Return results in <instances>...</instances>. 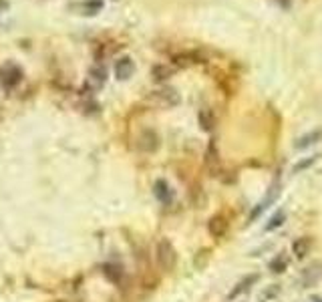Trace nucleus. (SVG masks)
<instances>
[{
    "mask_svg": "<svg viewBox=\"0 0 322 302\" xmlns=\"http://www.w3.org/2000/svg\"><path fill=\"white\" fill-rule=\"evenodd\" d=\"M175 260H177V254L171 246V242L167 240H161L157 244V262L163 270H171L175 266Z\"/></svg>",
    "mask_w": 322,
    "mask_h": 302,
    "instance_id": "1",
    "label": "nucleus"
},
{
    "mask_svg": "<svg viewBox=\"0 0 322 302\" xmlns=\"http://www.w3.org/2000/svg\"><path fill=\"white\" fill-rule=\"evenodd\" d=\"M278 195H280V187H276V185H272L270 189H268V193H266V197H264V199L260 201V204H258V206L254 208V212H252V216H250V220L254 222V220H256V218H258V216H260V214H262V212H264V210H266L268 206H270V204H272V201H274V199H276Z\"/></svg>",
    "mask_w": 322,
    "mask_h": 302,
    "instance_id": "2",
    "label": "nucleus"
},
{
    "mask_svg": "<svg viewBox=\"0 0 322 302\" xmlns=\"http://www.w3.org/2000/svg\"><path fill=\"white\" fill-rule=\"evenodd\" d=\"M157 101L161 107H175L179 103V95L173 91V89H163V91H157L155 93Z\"/></svg>",
    "mask_w": 322,
    "mask_h": 302,
    "instance_id": "3",
    "label": "nucleus"
},
{
    "mask_svg": "<svg viewBox=\"0 0 322 302\" xmlns=\"http://www.w3.org/2000/svg\"><path fill=\"white\" fill-rule=\"evenodd\" d=\"M226 230H228V222H226V218L224 216H213L211 220H209V232L216 236V238H220V236H224L226 234Z\"/></svg>",
    "mask_w": 322,
    "mask_h": 302,
    "instance_id": "4",
    "label": "nucleus"
},
{
    "mask_svg": "<svg viewBox=\"0 0 322 302\" xmlns=\"http://www.w3.org/2000/svg\"><path fill=\"white\" fill-rule=\"evenodd\" d=\"M155 195L159 197V201H161V204H169V201L173 199V193H171L169 185H167V183H165L163 179L155 183Z\"/></svg>",
    "mask_w": 322,
    "mask_h": 302,
    "instance_id": "5",
    "label": "nucleus"
},
{
    "mask_svg": "<svg viewBox=\"0 0 322 302\" xmlns=\"http://www.w3.org/2000/svg\"><path fill=\"white\" fill-rule=\"evenodd\" d=\"M292 252L296 254V258H304L308 252H310V240H308L306 236L294 240V242H292Z\"/></svg>",
    "mask_w": 322,
    "mask_h": 302,
    "instance_id": "6",
    "label": "nucleus"
},
{
    "mask_svg": "<svg viewBox=\"0 0 322 302\" xmlns=\"http://www.w3.org/2000/svg\"><path fill=\"white\" fill-rule=\"evenodd\" d=\"M115 73H117L119 79H127V77L133 73V63H131V59H121V61L117 63V67H115Z\"/></svg>",
    "mask_w": 322,
    "mask_h": 302,
    "instance_id": "7",
    "label": "nucleus"
},
{
    "mask_svg": "<svg viewBox=\"0 0 322 302\" xmlns=\"http://www.w3.org/2000/svg\"><path fill=\"white\" fill-rule=\"evenodd\" d=\"M199 123H201V127H203L205 131H209V129L213 127V115H211L207 109H203V111L199 113Z\"/></svg>",
    "mask_w": 322,
    "mask_h": 302,
    "instance_id": "8",
    "label": "nucleus"
},
{
    "mask_svg": "<svg viewBox=\"0 0 322 302\" xmlns=\"http://www.w3.org/2000/svg\"><path fill=\"white\" fill-rule=\"evenodd\" d=\"M320 137H322L320 131H314V133H310V135H304V137L298 141V147L302 149V147H306V145H310V143H316V139H320Z\"/></svg>",
    "mask_w": 322,
    "mask_h": 302,
    "instance_id": "9",
    "label": "nucleus"
},
{
    "mask_svg": "<svg viewBox=\"0 0 322 302\" xmlns=\"http://www.w3.org/2000/svg\"><path fill=\"white\" fill-rule=\"evenodd\" d=\"M286 266H288V260H286L284 256H280V258H274V260H272L270 270H272V272H284Z\"/></svg>",
    "mask_w": 322,
    "mask_h": 302,
    "instance_id": "10",
    "label": "nucleus"
},
{
    "mask_svg": "<svg viewBox=\"0 0 322 302\" xmlns=\"http://www.w3.org/2000/svg\"><path fill=\"white\" fill-rule=\"evenodd\" d=\"M256 280H258V276H248V278H246L244 282H240V284H238V288H236V290H234V292L230 294V298L238 296V294H240L242 290H246V288H248V284H252V282H256Z\"/></svg>",
    "mask_w": 322,
    "mask_h": 302,
    "instance_id": "11",
    "label": "nucleus"
},
{
    "mask_svg": "<svg viewBox=\"0 0 322 302\" xmlns=\"http://www.w3.org/2000/svg\"><path fill=\"white\" fill-rule=\"evenodd\" d=\"M171 73H173V69L159 67V69H155V79H157V81H161V79H167V77H169Z\"/></svg>",
    "mask_w": 322,
    "mask_h": 302,
    "instance_id": "12",
    "label": "nucleus"
},
{
    "mask_svg": "<svg viewBox=\"0 0 322 302\" xmlns=\"http://www.w3.org/2000/svg\"><path fill=\"white\" fill-rule=\"evenodd\" d=\"M282 222H284V212H280L278 216H274V218L270 220V224L266 226V230H274V228H276V226H280Z\"/></svg>",
    "mask_w": 322,
    "mask_h": 302,
    "instance_id": "13",
    "label": "nucleus"
},
{
    "mask_svg": "<svg viewBox=\"0 0 322 302\" xmlns=\"http://www.w3.org/2000/svg\"><path fill=\"white\" fill-rule=\"evenodd\" d=\"M312 161H314V159H306V161H302V163H298V165H296V169H294V171H300V169H304V167H308V165H310V163H312Z\"/></svg>",
    "mask_w": 322,
    "mask_h": 302,
    "instance_id": "14",
    "label": "nucleus"
},
{
    "mask_svg": "<svg viewBox=\"0 0 322 302\" xmlns=\"http://www.w3.org/2000/svg\"><path fill=\"white\" fill-rule=\"evenodd\" d=\"M316 302H322V300H316Z\"/></svg>",
    "mask_w": 322,
    "mask_h": 302,
    "instance_id": "15",
    "label": "nucleus"
}]
</instances>
